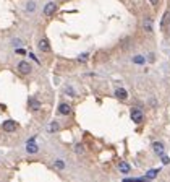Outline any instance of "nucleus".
<instances>
[{
  "instance_id": "aec40b11",
  "label": "nucleus",
  "mask_w": 170,
  "mask_h": 182,
  "mask_svg": "<svg viewBox=\"0 0 170 182\" xmlns=\"http://www.w3.org/2000/svg\"><path fill=\"white\" fill-rule=\"evenodd\" d=\"M86 59H88V54H83V55H80V57H78V60H83V62L86 60Z\"/></svg>"
},
{
  "instance_id": "a211bd4d",
  "label": "nucleus",
  "mask_w": 170,
  "mask_h": 182,
  "mask_svg": "<svg viewBox=\"0 0 170 182\" xmlns=\"http://www.w3.org/2000/svg\"><path fill=\"white\" fill-rule=\"evenodd\" d=\"M34 8H36V3H34V2H29V3L26 5V10L28 12H34Z\"/></svg>"
},
{
  "instance_id": "2eb2a0df",
  "label": "nucleus",
  "mask_w": 170,
  "mask_h": 182,
  "mask_svg": "<svg viewBox=\"0 0 170 182\" xmlns=\"http://www.w3.org/2000/svg\"><path fill=\"white\" fill-rule=\"evenodd\" d=\"M54 167H55V169H59V171H63V169H65V163L60 161V159H55Z\"/></svg>"
},
{
  "instance_id": "9d476101",
  "label": "nucleus",
  "mask_w": 170,
  "mask_h": 182,
  "mask_svg": "<svg viewBox=\"0 0 170 182\" xmlns=\"http://www.w3.org/2000/svg\"><path fill=\"white\" fill-rule=\"evenodd\" d=\"M115 96H117L118 99L125 101L126 98H128V93H126V90H125V88H117V90H115Z\"/></svg>"
},
{
  "instance_id": "4be33fe9",
  "label": "nucleus",
  "mask_w": 170,
  "mask_h": 182,
  "mask_svg": "<svg viewBox=\"0 0 170 182\" xmlns=\"http://www.w3.org/2000/svg\"><path fill=\"white\" fill-rule=\"evenodd\" d=\"M149 3H151L152 7H157V5H159V0H149Z\"/></svg>"
},
{
  "instance_id": "7ed1b4c3",
  "label": "nucleus",
  "mask_w": 170,
  "mask_h": 182,
  "mask_svg": "<svg viewBox=\"0 0 170 182\" xmlns=\"http://www.w3.org/2000/svg\"><path fill=\"white\" fill-rule=\"evenodd\" d=\"M2 128L5 130V132H8V133H13V132H16V128H18V124L15 120H5L2 124Z\"/></svg>"
},
{
  "instance_id": "5701e85b",
  "label": "nucleus",
  "mask_w": 170,
  "mask_h": 182,
  "mask_svg": "<svg viewBox=\"0 0 170 182\" xmlns=\"http://www.w3.org/2000/svg\"><path fill=\"white\" fill-rule=\"evenodd\" d=\"M162 161H164V163L167 164V163H170V159H168V158H167L165 155H162Z\"/></svg>"
},
{
  "instance_id": "423d86ee",
  "label": "nucleus",
  "mask_w": 170,
  "mask_h": 182,
  "mask_svg": "<svg viewBox=\"0 0 170 182\" xmlns=\"http://www.w3.org/2000/svg\"><path fill=\"white\" fill-rule=\"evenodd\" d=\"M152 150H154V153H155V155H164V143H160V142H154L152 143Z\"/></svg>"
},
{
  "instance_id": "39448f33",
  "label": "nucleus",
  "mask_w": 170,
  "mask_h": 182,
  "mask_svg": "<svg viewBox=\"0 0 170 182\" xmlns=\"http://www.w3.org/2000/svg\"><path fill=\"white\" fill-rule=\"evenodd\" d=\"M37 47L41 52H50V44H49V41L46 38H42L39 42H37Z\"/></svg>"
},
{
  "instance_id": "6ab92c4d",
  "label": "nucleus",
  "mask_w": 170,
  "mask_h": 182,
  "mask_svg": "<svg viewBox=\"0 0 170 182\" xmlns=\"http://www.w3.org/2000/svg\"><path fill=\"white\" fill-rule=\"evenodd\" d=\"M65 93H67V94H72V96H75L73 90H72V88H68V86H67V88H65Z\"/></svg>"
},
{
  "instance_id": "0eeeda50",
  "label": "nucleus",
  "mask_w": 170,
  "mask_h": 182,
  "mask_svg": "<svg viewBox=\"0 0 170 182\" xmlns=\"http://www.w3.org/2000/svg\"><path fill=\"white\" fill-rule=\"evenodd\" d=\"M118 171L122 172V174H128V172L131 171V166L126 163V161H120V163H118Z\"/></svg>"
},
{
  "instance_id": "f03ea898",
  "label": "nucleus",
  "mask_w": 170,
  "mask_h": 182,
  "mask_svg": "<svg viewBox=\"0 0 170 182\" xmlns=\"http://www.w3.org/2000/svg\"><path fill=\"white\" fill-rule=\"evenodd\" d=\"M31 70H33V67H31V63L28 62V60H21L18 63V72H20L21 75H29Z\"/></svg>"
},
{
  "instance_id": "20e7f679",
  "label": "nucleus",
  "mask_w": 170,
  "mask_h": 182,
  "mask_svg": "<svg viewBox=\"0 0 170 182\" xmlns=\"http://www.w3.org/2000/svg\"><path fill=\"white\" fill-rule=\"evenodd\" d=\"M55 12H57V5H55L54 2H49V3L44 7V15H46V16H52Z\"/></svg>"
},
{
  "instance_id": "f3484780",
  "label": "nucleus",
  "mask_w": 170,
  "mask_h": 182,
  "mask_svg": "<svg viewBox=\"0 0 170 182\" xmlns=\"http://www.w3.org/2000/svg\"><path fill=\"white\" fill-rule=\"evenodd\" d=\"M75 150H76V153H78V155H83V151H84V148H83V145H81V143H76Z\"/></svg>"
},
{
  "instance_id": "ddd939ff",
  "label": "nucleus",
  "mask_w": 170,
  "mask_h": 182,
  "mask_svg": "<svg viewBox=\"0 0 170 182\" xmlns=\"http://www.w3.org/2000/svg\"><path fill=\"white\" fill-rule=\"evenodd\" d=\"M143 28H144L147 33H151V31H152V20H151V18H146V20L143 21Z\"/></svg>"
},
{
  "instance_id": "9b49d317",
  "label": "nucleus",
  "mask_w": 170,
  "mask_h": 182,
  "mask_svg": "<svg viewBox=\"0 0 170 182\" xmlns=\"http://www.w3.org/2000/svg\"><path fill=\"white\" fill-rule=\"evenodd\" d=\"M37 145L36 143H33V140L31 142H28V145H26V151L28 153H37Z\"/></svg>"
},
{
  "instance_id": "4468645a",
  "label": "nucleus",
  "mask_w": 170,
  "mask_h": 182,
  "mask_svg": "<svg viewBox=\"0 0 170 182\" xmlns=\"http://www.w3.org/2000/svg\"><path fill=\"white\" fill-rule=\"evenodd\" d=\"M60 128V125H59V122H50L49 124V127H47V132H50V133H54V132H57V130Z\"/></svg>"
},
{
  "instance_id": "f8f14e48",
  "label": "nucleus",
  "mask_w": 170,
  "mask_h": 182,
  "mask_svg": "<svg viewBox=\"0 0 170 182\" xmlns=\"http://www.w3.org/2000/svg\"><path fill=\"white\" fill-rule=\"evenodd\" d=\"M159 172H160V169H151V171H147V172H146L144 179H155Z\"/></svg>"
},
{
  "instance_id": "f257e3e1",
  "label": "nucleus",
  "mask_w": 170,
  "mask_h": 182,
  "mask_svg": "<svg viewBox=\"0 0 170 182\" xmlns=\"http://www.w3.org/2000/svg\"><path fill=\"white\" fill-rule=\"evenodd\" d=\"M130 115H131V120H133L134 124H141V122H143V117H144L143 111H141V109H138V107H131Z\"/></svg>"
},
{
  "instance_id": "dca6fc26",
  "label": "nucleus",
  "mask_w": 170,
  "mask_h": 182,
  "mask_svg": "<svg viewBox=\"0 0 170 182\" xmlns=\"http://www.w3.org/2000/svg\"><path fill=\"white\" fill-rule=\"evenodd\" d=\"M133 62H134V63H139V65H143V63H144V59H143V57H141V55H134V57H133Z\"/></svg>"
},
{
  "instance_id": "6e6552de",
  "label": "nucleus",
  "mask_w": 170,
  "mask_h": 182,
  "mask_svg": "<svg viewBox=\"0 0 170 182\" xmlns=\"http://www.w3.org/2000/svg\"><path fill=\"white\" fill-rule=\"evenodd\" d=\"M59 112L62 115H70V112H72V107H70V104H67V103H62L59 106Z\"/></svg>"
},
{
  "instance_id": "1a4fd4ad",
  "label": "nucleus",
  "mask_w": 170,
  "mask_h": 182,
  "mask_svg": "<svg viewBox=\"0 0 170 182\" xmlns=\"http://www.w3.org/2000/svg\"><path fill=\"white\" fill-rule=\"evenodd\" d=\"M28 104H29V107L33 109V111H39V109H41V103L36 98H29V99H28Z\"/></svg>"
},
{
  "instance_id": "412c9836",
  "label": "nucleus",
  "mask_w": 170,
  "mask_h": 182,
  "mask_svg": "<svg viewBox=\"0 0 170 182\" xmlns=\"http://www.w3.org/2000/svg\"><path fill=\"white\" fill-rule=\"evenodd\" d=\"M16 54H20V55H24V54H26V50H24V49H16Z\"/></svg>"
}]
</instances>
